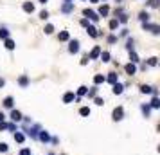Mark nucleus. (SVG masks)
Instances as JSON below:
<instances>
[{"label": "nucleus", "instance_id": "1", "mask_svg": "<svg viewBox=\"0 0 160 155\" xmlns=\"http://www.w3.org/2000/svg\"><path fill=\"white\" fill-rule=\"evenodd\" d=\"M22 130H23L25 133H27V135H31L32 139H38V132H40L42 128H40V125H34L32 128H29V126H23Z\"/></svg>", "mask_w": 160, "mask_h": 155}, {"label": "nucleus", "instance_id": "2", "mask_svg": "<svg viewBox=\"0 0 160 155\" xmlns=\"http://www.w3.org/2000/svg\"><path fill=\"white\" fill-rule=\"evenodd\" d=\"M122 117H124V108L122 106H115L113 112H112V119L117 123V121H122Z\"/></svg>", "mask_w": 160, "mask_h": 155}, {"label": "nucleus", "instance_id": "3", "mask_svg": "<svg viewBox=\"0 0 160 155\" xmlns=\"http://www.w3.org/2000/svg\"><path fill=\"white\" fill-rule=\"evenodd\" d=\"M83 15H85L87 20H92V22H97V20H99V15H97L95 11H92V9H85Z\"/></svg>", "mask_w": 160, "mask_h": 155}, {"label": "nucleus", "instance_id": "4", "mask_svg": "<svg viewBox=\"0 0 160 155\" xmlns=\"http://www.w3.org/2000/svg\"><path fill=\"white\" fill-rule=\"evenodd\" d=\"M68 52L70 54H78L79 52V40H70L68 42Z\"/></svg>", "mask_w": 160, "mask_h": 155}, {"label": "nucleus", "instance_id": "5", "mask_svg": "<svg viewBox=\"0 0 160 155\" xmlns=\"http://www.w3.org/2000/svg\"><path fill=\"white\" fill-rule=\"evenodd\" d=\"M140 92L142 94H153V96H158V90L155 87H149V85H140Z\"/></svg>", "mask_w": 160, "mask_h": 155}, {"label": "nucleus", "instance_id": "6", "mask_svg": "<svg viewBox=\"0 0 160 155\" xmlns=\"http://www.w3.org/2000/svg\"><path fill=\"white\" fill-rule=\"evenodd\" d=\"M142 27H144L146 31H151L153 34H158L160 33V27L157 25V23H142Z\"/></svg>", "mask_w": 160, "mask_h": 155}, {"label": "nucleus", "instance_id": "7", "mask_svg": "<svg viewBox=\"0 0 160 155\" xmlns=\"http://www.w3.org/2000/svg\"><path fill=\"white\" fill-rule=\"evenodd\" d=\"M74 11V2H65L63 6H61V13L63 15H68V13H72Z\"/></svg>", "mask_w": 160, "mask_h": 155}, {"label": "nucleus", "instance_id": "8", "mask_svg": "<svg viewBox=\"0 0 160 155\" xmlns=\"http://www.w3.org/2000/svg\"><path fill=\"white\" fill-rule=\"evenodd\" d=\"M38 139L42 141V142H51V135H49L47 130H40L38 132Z\"/></svg>", "mask_w": 160, "mask_h": 155}, {"label": "nucleus", "instance_id": "9", "mask_svg": "<svg viewBox=\"0 0 160 155\" xmlns=\"http://www.w3.org/2000/svg\"><path fill=\"white\" fill-rule=\"evenodd\" d=\"M11 119H13V123H20V121L23 119L22 112H20V110H15V108H13V110H11Z\"/></svg>", "mask_w": 160, "mask_h": 155}, {"label": "nucleus", "instance_id": "10", "mask_svg": "<svg viewBox=\"0 0 160 155\" xmlns=\"http://www.w3.org/2000/svg\"><path fill=\"white\" fill-rule=\"evenodd\" d=\"M74 97H76V94H74L72 90H68V92H65V94H63V103H65V105L72 103Z\"/></svg>", "mask_w": 160, "mask_h": 155}, {"label": "nucleus", "instance_id": "11", "mask_svg": "<svg viewBox=\"0 0 160 155\" xmlns=\"http://www.w3.org/2000/svg\"><path fill=\"white\" fill-rule=\"evenodd\" d=\"M106 78V81L112 83V85H115L117 81H119V74L117 72H108V76H104Z\"/></svg>", "mask_w": 160, "mask_h": 155}, {"label": "nucleus", "instance_id": "12", "mask_svg": "<svg viewBox=\"0 0 160 155\" xmlns=\"http://www.w3.org/2000/svg\"><path fill=\"white\" fill-rule=\"evenodd\" d=\"M99 54H101V47H99V45H95L94 49H92V52L88 54V59H97V58H99Z\"/></svg>", "mask_w": 160, "mask_h": 155}, {"label": "nucleus", "instance_id": "13", "mask_svg": "<svg viewBox=\"0 0 160 155\" xmlns=\"http://www.w3.org/2000/svg\"><path fill=\"white\" fill-rule=\"evenodd\" d=\"M112 92H113L115 96H121V94L124 92V85H121V83L117 81L115 85H113V89H112Z\"/></svg>", "mask_w": 160, "mask_h": 155}, {"label": "nucleus", "instance_id": "14", "mask_svg": "<svg viewBox=\"0 0 160 155\" xmlns=\"http://www.w3.org/2000/svg\"><path fill=\"white\" fill-rule=\"evenodd\" d=\"M124 70H126L128 76H133V74L137 72V67H135V63H128V65L124 67Z\"/></svg>", "mask_w": 160, "mask_h": 155}, {"label": "nucleus", "instance_id": "15", "mask_svg": "<svg viewBox=\"0 0 160 155\" xmlns=\"http://www.w3.org/2000/svg\"><path fill=\"white\" fill-rule=\"evenodd\" d=\"M4 106L6 108H13V105H15V99H13V96H8V97H4Z\"/></svg>", "mask_w": 160, "mask_h": 155}, {"label": "nucleus", "instance_id": "16", "mask_svg": "<svg viewBox=\"0 0 160 155\" xmlns=\"http://www.w3.org/2000/svg\"><path fill=\"white\" fill-rule=\"evenodd\" d=\"M18 85H20L22 89H25V87L29 85V78H27L25 74H23V76H20V78H18Z\"/></svg>", "mask_w": 160, "mask_h": 155}, {"label": "nucleus", "instance_id": "17", "mask_svg": "<svg viewBox=\"0 0 160 155\" xmlns=\"http://www.w3.org/2000/svg\"><path fill=\"white\" fill-rule=\"evenodd\" d=\"M4 45H6V49H8V51H13V49L16 47V44L11 40V38H6V40H4Z\"/></svg>", "mask_w": 160, "mask_h": 155}, {"label": "nucleus", "instance_id": "18", "mask_svg": "<svg viewBox=\"0 0 160 155\" xmlns=\"http://www.w3.org/2000/svg\"><path fill=\"white\" fill-rule=\"evenodd\" d=\"M104 81H106V78H104L102 74H95V76H94V85H95V87H97V85H101V83H104Z\"/></svg>", "mask_w": 160, "mask_h": 155}, {"label": "nucleus", "instance_id": "19", "mask_svg": "<svg viewBox=\"0 0 160 155\" xmlns=\"http://www.w3.org/2000/svg\"><path fill=\"white\" fill-rule=\"evenodd\" d=\"M23 11L25 13H34V4L32 2H23Z\"/></svg>", "mask_w": 160, "mask_h": 155}, {"label": "nucleus", "instance_id": "20", "mask_svg": "<svg viewBox=\"0 0 160 155\" xmlns=\"http://www.w3.org/2000/svg\"><path fill=\"white\" fill-rule=\"evenodd\" d=\"M59 42H68L70 40V34H68V31H61L59 33V36H58Z\"/></svg>", "mask_w": 160, "mask_h": 155}, {"label": "nucleus", "instance_id": "21", "mask_svg": "<svg viewBox=\"0 0 160 155\" xmlns=\"http://www.w3.org/2000/svg\"><path fill=\"white\" fill-rule=\"evenodd\" d=\"M87 33H88L92 38H97V36H99V33H97V29H95L94 25H88V27H87Z\"/></svg>", "mask_w": 160, "mask_h": 155}, {"label": "nucleus", "instance_id": "22", "mask_svg": "<svg viewBox=\"0 0 160 155\" xmlns=\"http://www.w3.org/2000/svg\"><path fill=\"white\" fill-rule=\"evenodd\" d=\"M99 58L102 59V63H108V61H110V58H112V56H110V52H108V51H102L101 54H99Z\"/></svg>", "mask_w": 160, "mask_h": 155}, {"label": "nucleus", "instance_id": "23", "mask_svg": "<svg viewBox=\"0 0 160 155\" xmlns=\"http://www.w3.org/2000/svg\"><path fill=\"white\" fill-rule=\"evenodd\" d=\"M149 106H151V108H160V99H158V96H153Z\"/></svg>", "mask_w": 160, "mask_h": 155}, {"label": "nucleus", "instance_id": "24", "mask_svg": "<svg viewBox=\"0 0 160 155\" xmlns=\"http://www.w3.org/2000/svg\"><path fill=\"white\" fill-rule=\"evenodd\" d=\"M15 141L18 142V144H22L23 141H25V135H23L22 132H15Z\"/></svg>", "mask_w": 160, "mask_h": 155}, {"label": "nucleus", "instance_id": "25", "mask_svg": "<svg viewBox=\"0 0 160 155\" xmlns=\"http://www.w3.org/2000/svg\"><path fill=\"white\" fill-rule=\"evenodd\" d=\"M87 92H88V89L85 87V85H81L79 89H78V92H76V96H78V97H81V96H87Z\"/></svg>", "mask_w": 160, "mask_h": 155}, {"label": "nucleus", "instance_id": "26", "mask_svg": "<svg viewBox=\"0 0 160 155\" xmlns=\"http://www.w3.org/2000/svg\"><path fill=\"white\" fill-rule=\"evenodd\" d=\"M140 110H142V114H144V117H149V112H151V106H149V105H142Z\"/></svg>", "mask_w": 160, "mask_h": 155}, {"label": "nucleus", "instance_id": "27", "mask_svg": "<svg viewBox=\"0 0 160 155\" xmlns=\"http://www.w3.org/2000/svg\"><path fill=\"white\" fill-rule=\"evenodd\" d=\"M108 13H110L108 6H101V8H99V18H101V16H106Z\"/></svg>", "mask_w": 160, "mask_h": 155}, {"label": "nucleus", "instance_id": "28", "mask_svg": "<svg viewBox=\"0 0 160 155\" xmlns=\"http://www.w3.org/2000/svg\"><path fill=\"white\" fill-rule=\"evenodd\" d=\"M79 116L88 117V116H90V108H88V106H81V108H79Z\"/></svg>", "mask_w": 160, "mask_h": 155}, {"label": "nucleus", "instance_id": "29", "mask_svg": "<svg viewBox=\"0 0 160 155\" xmlns=\"http://www.w3.org/2000/svg\"><path fill=\"white\" fill-rule=\"evenodd\" d=\"M130 63H138V61H140V59H138V56H137V52L135 51H130Z\"/></svg>", "mask_w": 160, "mask_h": 155}, {"label": "nucleus", "instance_id": "30", "mask_svg": "<svg viewBox=\"0 0 160 155\" xmlns=\"http://www.w3.org/2000/svg\"><path fill=\"white\" fill-rule=\"evenodd\" d=\"M97 90H99V89H97V87L94 85V87H92V89L87 92V96H88V97H97Z\"/></svg>", "mask_w": 160, "mask_h": 155}, {"label": "nucleus", "instance_id": "31", "mask_svg": "<svg viewBox=\"0 0 160 155\" xmlns=\"http://www.w3.org/2000/svg\"><path fill=\"white\" fill-rule=\"evenodd\" d=\"M138 18L142 20V23H148V20H149V13H146V11H142V13L138 15Z\"/></svg>", "mask_w": 160, "mask_h": 155}, {"label": "nucleus", "instance_id": "32", "mask_svg": "<svg viewBox=\"0 0 160 155\" xmlns=\"http://www.w3.org/2000/svg\"><path fill=\"white\" fill-rule=\"evenodd\" d=\"M117 22H119V23H126V22H128V15H126V13H121L119 18H117Z\"/></svg>", "mask_w": 160, "mask_h": 155}, {"label": "nucleus", "instance_id": "33", "mask_svg": "<svg viewBox=\"0 0 160 155\" xmlns=\"http://www.w3.org/2000/svg\"><path fill=\"white\" fill-rule=\"evenodd\" d=\"M43 31H45V34H52V33H54V25H52V23H47Z\"/></svg>", "mask_w": 160, "mask_h": 155}, {"label": "nucleus", "instance_id": "34", "mask_svg": "<svg viewBox=\"0 0 160 155\" xmlns=\"http://www.w3.org/2000/svg\"><path fill=\"white\" fill-rule=\"evenodd\" d=\"M0 38H2V40H6V38H9V31L6 29V27H2V29H0Z\"/></svg>", "mask_w": 160, "mask_h": 155}, {"label": "nucleus", "instance_id": "35", "mask_svg": "<svg viewBox=\"0 0 160 155\" xmlns=\"http://www.w3.org/2000/svg\"><path fill=\"white\" fill-rule=\"evenodd\" d=\"M133 44H135L133 38H128V42H126V49H128V51H133Z\"/></svg>", "mask_w": 160, "mask_h": 155}, {"label": "nucleus", "instance_id": "36", "mask_svg": "<svg viewBox=\"0 0 160 155\" xmlns=\"http://www.w3.org/2000/svg\"><path fill=\"white\" fill-rule=\"evenodd\" d=\"M157 63H158V58H155V56H153V58H149V59H148V65H149V67H155V65H157Z\"/></svg>", "mask_w": 160, "mask_h": 155}, {"label": "nucleus", "instance_id": "37", "mask_svg": "<svg viewBox=\"0 0 160 155\" xmlns=\"http://www.w3.org/2000/svg\"><path fill=\"white\" fill-rule=\"evenodd\" d=\"M117 27H119V22H117V18H113V20L110 22V29H112V31H115Z\"/></svg>", "mask_w": 160, "mask_h": 155}, {"label": "nucleus", "instance_id": "38", "mask_svg": "<svg viewBox=\"0 0 160 155\" xmlns=\"http://www.w3.org/2000/svg\"><path fill=\"white\" fill-rule=\"evenodd\" d=\"M6 130H9V132H16V125L15 123H8V125H6Z\"/></svg>", "mask_w": 160, "mask_h": 155}, {"label": "nucleus", "instance_id": "39", "mask_svg": "<svg viewBox=\"0 0 160 155\" xmlns=\"http://www.w3.org/2000/svg\"><path fill=\"white\" fill-rule=\"evenodd\" d=\"M8 150H9V146L6 144V142H0V153H6Z\"/></svg>", "mask_w": 160, "mask_h": 155}, {"label": "nucleus", "instance_id": "40", "mask_svg": "<svg viewBox=\"0 0 160 155\" xmlns=\"http://www.w3.org/2000/svg\"><path fill=\"white\" fill-rule=\"evenodd\" d=\"M95 99V105H97V106H102V105H104V99H102V97H94Z\"/></svg>", "mask_w": 160, "mask_h": 155}, {"label": "nucleus", "instance_id": "41", "mask_svg": "<svg viewBox=\"0 0 160 155\" xmlns=\"http://www.w3.org/2000/svg\"><path fill=\"white\" fill-rule=\"evenodd\" d=\"M115 42H117V36H115V34H110V36H108V44L112 45V44H115Z\"/></svg>", "mask_w": 160, "mask_h": 155}, {"label": "nucleus", "instance_id": "42", "mask_svg": "<svg viewBox=\"0 0 160 155\" xmlns=\"http://www.w3.org/2000/svg\"><path fill=\"white\" fill-rule=\"evenodd\" d=\"M18 155H31V148H23V150H20V153Z\"/></svg>", "mask_w": 160, "mask_h": 155}, {"label": "nucleus", "instance_id": "43", "mask_svg": "<svg viewBox=\"0 0 160 155\" xmlns=\"http://www.w3.org/2000/svg\"><path fill=\"white\" fill-rule=\"evenodd\" d=\"M40 18H42V20H47V18H49V13H47V11H42V13H40Z\"/></svg>", "mask_w": 160, "mask_h": 155}, {"label": "nucleus", "instance_id": "44", "mask_svg": "<svg viewBox=\"0 0 160 155\" xmlns=\"http://www.w3.org/2000/svg\"><path fill=\"white\" fill-rule=\"evenodd\" d=\"M88 63V54H85L83 58H81V65H87Z\"/></svg>", "mask_w": 160, "mask_h": 155}, {"label": "nucleus", "instance_id": "45", "mask_svg": "<svg viewBox=\"0 0 160 155\" xmlns=\"http://www.w3.org/2000/svg\"><path fill=\"white\" fill-rule=\"evenodd\" d=\"M81 25H83V27H88V25H90V22H88L87 18H83V20H81Z\"/></svg>", "mask_w": 160, "mask_h": 155}, {"label": "nucleus", "instance_id": "46", "mask_svg": "<svg viewBox=\"0 0 160 155\" xmlns=\"http://www.w3.org/2000/svg\"><path fill=\"white\" fill-rule=\"evenodd\" d=\"M6 125H8V123H4V121H0V132H4V130H6Z\"/></svg>", "mask_w": 160, "mask_h": 155}, {"label": "nucleus", "instance_id": "47", "mask_svg": "<svg viewBox=\"0 0 160 155\" xmlns=\"http://www.w3.org/2000/svg\"><path fill=\"white\" fill-rule=\"evenodd\" d=\"M51 142H52V144H58L59 139H58V137H51Z\"/></svg>", "mask_w": 160, "mask_h": 155}, {"label": "nucleus", "instance_id": "48", "mask_svg": "<svg viewBox=\"0 0 160 155\" xmlns=\"http://www.w3.org/2000/svg\"><path fill=\"white\" fill-rule=\"evenodd\" d=\"M4 85H6V81H4V80H2V78H0V89H2V87H4Z\"/></svg>", "mask_w": 160, "mask_h": 155}, {"label": "nucleus", "instance_id": "49", "mask_svg": "<svg viewBox=\"0 0 160 155\" xmlns=\"http://www.w3.org/2000/svg\"><path fill=\"white\" fill-rule=\"evenodd\" d=\"M4 117H6V116H4V112H0V121H4Z\"/></svg>", "mask_w": 160, "mask_h": 155}, {"label": "nucleus", "instance_id": "50", "mask_svg": "<svg viewBox=\"0 0 160 155\" xmlns=\"http://www.w3.org/2000/svg\"><path fill=\"white\" fill-rule=\"evenodd\" d=\"M47 2H49V0H40V4H47Z\"/></svg>", "mask_w": 160, "mask_h": 155}, {"label": "nucleus", "instance_id": "51", "mask_svg": "<svg viewBox=\"0 0 160 155\" xmlns=\"http://www.w3.org/2000/svg\"><path fill=\"white\" fill-rule=\"evenodd\" d=\"M92 2H94V4H97V2H99V0H92Z\"/></svg>", "mask_w": 160, "mask_h": 155}, {"label": "nucleus", "instance_id": "52", "mask_svg": "<svg viewBox=\"0 0 160 155\" xmlns=\"http://www.w3.org/2000/svg\"><path fill=\"white\" fill-rule=\"evenodd\" d=\"M65 2H74V0H65Z\"/></svg>", "mask_w": 160, "mask_h": 155}, {"label": "nucleus", "instance_id": "53", "mask_svg": "<svg viewBox=\"0 0 160 155\" xmlns=\"http://www.w3.org/2000/svg\"><path fill=\"white\" fill-rule=\"evenodd\" d=\"M49 155H56V153H52V152H51V153H49Z\"/></svg>", "mask_w": 160, "mask_h": 155}, {"label": "nucleus", "instance_id": "54", "mask_svg": "<svg viewBox=\"0 0 160 155\" xmlns=\"http://www.w3.org/2000/svg\"><path fill=\"white\" fill-rule=\"evenodd\" d=\"M115 2H122V0H115Z\"/></svg>", "mask_w": 160, "mask_h": 155}, {"label": "nucleus", "instance_id": "55", "mask_svg": "<svg viewBox=\"0 0 160 155\" xmlns=\"http://www.w3.org/2000/svg\"><path fill=\"white\" fill-rule=\"evenodd\" d=\"M61 155H67V153H61Z\"/></svg>", "mask_w": 160, "mask_h": 155}]
</instances>
